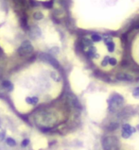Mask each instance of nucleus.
I'll use <instances>...</instances> for the list:
<instances>
[{"mask_svg":"<svg viewBox=\"0 0 139 150\" xmlns=\"http://www.w3.org/2000/svg\"><path fill=\"white\" fill-rule=\"evenodd\" d=\"M118 127V123H111L110 125H108V130L114 131Z\"/></svg>","mask_w":139,"mask_h":150,"instance_id":"obj_9","label":"nucleus"},{"mask_svg":"<svg viewBox=\"0 0 139 150\" xmlns=\"http://www.w3.org/2000/svg\"><path fill=\"white\" fill-rule=\"evenodd\" d=\"M6 144H8V145H10V146H14V145L16 144V142H15V140H14L12 138H7L6 139Z\"/></svg>","mask_w":139,"mask_h":150,"instance_id":"obj_10","label":"nucleus"},{"mask_svg":"<svg viewBox=\"0 0 139 150\" xmlns=\"http://www.w3.org/2000/svg\"><path fill=\"white\" fill-rule=\"evenodd\" d=\"M134 132H136V128L130 124L125 123L122 125V130H121V136L124 139H129Z\"/></svg>","mask_w":139,"mask_h":150,"instance_id":"obj_4","label":"nucleus"},{"mask_svg":"<svg viewBox=\"0 0 139 150\" xmlns=\"http://www.w3.org/2000/svg\"><path fill=\"white\" fill-rule=\"evenodd\" d=\"M133 96L134 98H139V87H136L133 91Z\"/></svg>","mask_w":139,"mask_h":150,"instance_id":"obj_14","label":"nucleus"},{"mask_svg":"<svg viewBox=\"0 0 139 150\" xmlns=\"http://www.w3.org/2000/svg\"><path fill=\"white\" fill-rule=\"evenodd\" d=\"M33 52V46L31 45V42L29 41H24L22 44H21L20 47L18 48V53L20 56H29V54H31Z\"/></svg>","mask_w":139,"mask_h":150,"instance_id":"obj_3","label":"nucleus"},{"mask_svg":"<svg viewBox=\"0 0 139 150\" xmlns=\"http://www.w3.org/2000/svg\"><path fill=\"white\" fill-rule=\"evenodd\" d=\"M105 44L107 45V49L108 51H109L110 53H113L115 51V42L114 41H113L111 38H106L105 39Z\"/></svg>","mask_w":139,"mask_h":150,"instance_id":"obj_6","label":"nucleus"},{"mask_svg":"<svg viewBox=\"0 0 139 150\" xmlns=\"http://www.w3.org/2000/svg\"><path fill=\"white\" fill-rule=\"evenodd\" d=\"M124 97L119 93H113L108 99V109L110 112H115L124 104Z\"/></svg>","mask_w":139,"mask_h":150,"instance_id":"obj_1","label":"nucleus"},{"mask_svg":"<svg viewBox=\"0 0 139 150\" xmlns=\"http://www.w3.org/2000/svg\"><path fill=\"white\" fill-rule=\"evenodd\" d=\"M109 64H110L111 66H115L116 64H117L116 59L115 58H110V59H109Z\"/></svg>","mask_w":139,"mask_h":150,"instance_id":"obj_16","label":"nucleus"},{"mask_svg":"<svg viewBox=\"0 0 139 150\" xmlns=\"http://www.w3.org/2000/svg\"><path fill=\"white\" fill-rule=\"evenodd\" d=\"M3 140H5V130L0 127V142H2Z\"/></svg>","mask_w":139,"mask_h":150,"instance_id":"obj_15","label":"nucleus"},{"mask_svg":"<svg viewBox=\"0 0 139 150\" xmlns=\"http://www.w3.org/2000/svg\"><path fill=\"white\" fill-rule=\"evenodd\" d=\"M2 85H3V87L4 88H6V89H8V90H11L12 89V84L10 82V81H4V82L2 83Z\"/></svg>","mask_w":139,"mask_h":150,"instance_id":"obj_12","label":"nucleus"},{"mask_svg":"<svg viewBox=\"0 0 139 150\" xmlns=\"http://www.w3.org/2000/svg\"><path fill=\"white\" fill-rule=\"evenodd\" d=\"M38 101H39V99H38V97H36V96L26 98V102H27L28 104H30V105H36L38 103Z\"/></svg>","mask_w":139,"mask_h":150,"instance_id":"obj_7","label":"nucleus"},{"mask_svg":"<svg viewBox=\"0 0 139 150\" xmlns=\"http://www.w3.org/2000/svg\"><path fill=\"white\" fill-rule=\"evenodd\" d=\"M109 59H110V57H108V56H106L105 58H104L102 61H101V65L102 66V67H106L108 64H109Z\"/></svg>","mask_w":139,"mask_h":150,"instance_id":"obj_11","label":"nucleus"},{"mask_svg":"<svg viewBox=\"0 0 139 150\" xmlns=\"http://www.w3.org/2000/svg\"><path fill=\"white\" fill-rule=\"evenodd\" d=\"M43 5H44V7L46 8H50L52 7V1L44 2V3H43Z\"/></svg>","mask_w":139,"mask_h":150,"instance_id":"obj_17","label":"nucleus"},{"mask_svg":"<svg viewBox=\"0 0 139 150\" xmlns=\"http://www.w3.org/2000/svg\"><path fill=\"white\" fill-rule=\"evenodd\" d=\"M116 79L121 81H132L133 80V76L127 73H119L116 75Z\"/></svg>","mask_w":139,"mask_h":150,"instance_id":"obj_5","label":"nucleus"},{"mask_svg":"<svg viewBox=\"0 0 139 150\" xmlns=\"http://www.w3.org/2000/svg\"><path fill=\"white\" fill-rule=\"evenodd\" d=\"M102 149L103 150H119L118 139L115 136L108 135L102 139Z\"/></svg>","mask_w":139,"mask_h":150,"instance_id":"obj_2","label":"nucleus"},{"mask_svg":"<svg viewBox=\"0 0 139 150\" xmlns=\"http://www.w3.org/2000/svg\"><path fill=\"white\" fill-rule=\"evenodd\" d=\"M29 139H25L21 144H22V146H23V147H26L27 145H29Z\"/></svg>","mask_w":139,"mask_h":150,"instance_id":"obj_18","label":"nucleus"},{"mask_svg":"<svg viewBox=\"0 0 139 150\" xmlns=\"http://www.w3.org/2000/svg\"><path fill=\"white\" fill-rule=\"evenodd\" d=\"M33 17H34V19H36V20H41V19H43V17H44V15H43L42 12H40V11H36L35 13L33 14Z\"/></svg>","mask_w":139,"mask_h":150,"instance_id":"obj_13","label":"nucleus"},{"mask_svg":"<svg viewBox=\"0 0 139 150\" xmlns=\"http://www.w3.org/2000/svg\"><path fill=\"white\" fill-rule=\"evenodd\" d=\"M101 39H102L101 36V35H98V34H93V35L91 36V40H92L93 42H101Z\"/></svg>","mask_w":139,"mask_h":150,"instance_id":"obj_8","label":"nucleus"}]
</instances>
